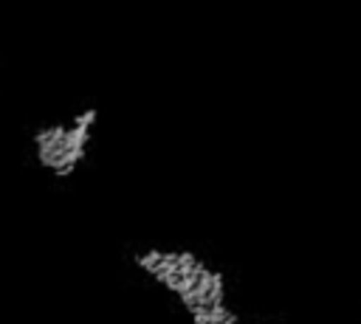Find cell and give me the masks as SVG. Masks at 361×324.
<instances>
[{"label":"cell","mask_w":361,"mask_h":324,"mask_svg":"<svg viewBox=\"0 0 361 324\" xmlns=\"http://www.w3.org/2000/svg\"><path fill=\"white\" fill-rule=\"evenodd\" d=\"M234 324H243V321H240V318H237V321H234Z\"/></svg>","instance_id":"cell-1"}]
</instances>
